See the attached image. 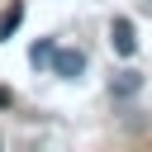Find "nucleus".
<instances>
[{
  "label": "nucleus",
  "instance_id": "nucleus-2",
  "mask_svg": "<svg viewBox=\"0 0 152 152\" xmlns=\"http://www.w3.org/2000/svg\"><path fill=\"white\" fill-rule=\"evenodd\" d=\"M52 71L66 76V81L81 76V71H86V52H81V48H57V52H52Z\"/></svg>",
  "mask_w": 152,
  "mask_h": 152
},
{
  "label": "nucleus",
  "instance_id": "nucleus-4",
  "mask_svg": "<svg viewBox=\"0 0 152 152\" xmlns=\"http://www.w3.org/2000/svg\"><path fill=\"white\" fill-rule=\"evenodd\" d=\"M19 24H24V0H10V10L0 14V43H5V38H10Z\"/></svg>",
  "mask_w": 152,
  "mask_h": 152
},
{
  "label": "nucleus",
  "instance_id": "nucleus-1",
  "mask_svg": "<svg viewBox=\"0 0 152 152\" xmlns=\"http://www.w3.org/2000/svg\"><path fill=\"white\" fill-rule=\"evenodd\" d=\"M109 43H114V52H119V57H133V48H138V28H133V19H124V14H119V19L109 24Z\"/></svg>",
  "mask_w": 152,
  "mask_h": 152
},
{
  "label": "nucleus",
  "instance_id": "nucleus-5",
  "mask_svg": "<svg viewBox=\"0 0 152 152\" xmlns=\"http://www.w3.org/2000/svg\"><path fill=\"white\" fill-rule=\"evenodd\" d=\"M52 52H57V48L43 38V43H33V52H28V57H33V66H52Z\"/></svg>",
  "mask_w": 152,
  "mask_h": 152
},
{
  "label": "nucleus",
  "instance_id": "nucleus-3",
  "mask_svg": "<svg viewBox=\"0 0 152 152\" xmlns=\"http://www.w3.org/2000/svg\"><path fill=\"white\" fill-rule=\"evenodd\" d=\"M109 90H114V100H128V95H138V90H142V71H133V66L114 71V76H109Z\"/></svg>",
  "mask_w": 152,
  "mask_h": 152
},
{
  "label": "nucleus",
  "instance_id": "nucleus-6",
  "mask_svg": "<svg viewBox=\"0 0 152 152\" xmlns=\"http://www.w3.org/2000/svg\"><path fill=\"white\" fill-rule=\"evenodd\" d=\"M5 104H10V90H0V109H5Z\"/></svg>",
  "mask_w": 152,
  "mask_h": 152
}]
</instances>
